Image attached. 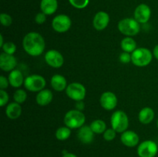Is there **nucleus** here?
Returning <instances> with one entry per match:
<instances>
[{"mask_svg":"<svg viewBox=\"0 0 158 157\" xmlns=\"http://www.w3.org/2000/svg\"><path fill=\"white\" fill-rule=\"evenodd\" d=\"M0 21H1V24L3 26H11L12 23V18L11 17V15H9V14L6 13H2L0 15Z\"/></svg>","mask_w":158,"mask_h":157,"instance_id":"c756f323","label":"nucleus"},{"mask_svg":"<svg viewBox=\"0 0 158 157\" xmlns=\"http://www.w3.org/2000/svg\"><path fill=\"white\" fill-rule=\"evenodd\" d=\"M158 152V144L152 140H145L139 145L137 154L140 157H154Z\"/></svg>","mask_w":158,"mask_h":157,"instance_id":"6e6552de","label":"nucleus"},{"mask_svg":"<svg viewBox=\"0 0 158 157\" xmlns=\"http://www.w3.org/2000/svg\"><path fill=\"white\" fill-rule=\"evenodd\" d=\"M157 128H158V119H157Z\"/></svg>","mask_w":158,"mask_h":157,"instance_id":"58836bf2","label":"nucleus"},{"mask_svg":"<svg viewBox=\"0 0 158 157\" xmlns=\"http://www.w3.org/2000/svg\"><path fill=\"white\" fill-rule=\"evenodd\" d=\"M71 135V129H69L67 126H62L57 129L56 131V137L58 140L60 141H64L67 139Z\"/></svg>","mask_w":158,"mask_h":157,"instance_id":"393cba45","label":"nucleus"},{"mask_svg":"<svg viewBox=\"0 0 158 157\" xmlns=\"http://www.w3.org/2000/svg\"><path fill=\"white\" fill-rule=\"evenodd\" d=\"M154 111L151 107H144L140 111L138 114V119L142 124H150L154 120Z\"/></svg>","mask_w":158,"mask_h":157,"instance_id":"4be33fe9","label":"nucleus"},{"mask_svg":"<svg viewBox=\"0 0 158 157\" xmlns=\"http://www.w3.org/2000/svg\"><path fill=\"white\" fill-rule=\"evenodd\" d=\"M153 52L146 48H137L131 53V62L138 67H144L151 62Z\"/></svg>","mask_w":158,"mask_h":157,"instance_id":"7ed1b4c3","label":"nucleus"},{"mask_svg":"<svg viewBox=\"0 0 158 157\" xmlns=\"http://www.w3.org/2000/svg\"><path fill=\"white\" fill-rule=\"evenodd\" d=\"M153 55H154L156 59L158 60V45H157L153 49Z\"/></svg>","mask_w":158,"mask_h":157,"instance_id":"c9c22d12","label":"nucleus"},{"mask_svg":"<svg viewBox=\"0 0 158 157\" xmlns=\"http://www.w3.org/2000/svg\"><path fill=\"white\" fill-rule=\"evenodd\" d=\"M111 126L117 132L123 133L129 126V118L123 111L117 110L112 114L110 118Z\"/></svg>","mask_w":158,"mask_h":157,"instance_id":"39448f33","label":"nucleus"},{"mask_svg":"<svg viewBox=\"0 0 158 157\" xmlns=\"http://www.w3.org/2000/svg\"><path fill=\"white\" fill-rule=\"evenodd\" d=\"M23 85L27 90L32 92H39L44 89L46 85V81L42 75L34 74L26 77Z\"/></svg>","mask_w":158,"mask_h":157,"instance_id":"423d86ee","label":"nucleus"},{"mask_svg":"<svg viewBox=\"0 0 158 157\" xmlns=\"http://www.w3.org/2000/svg\"><path fill=\"white\" fill-rule=\"evenodd\" d=\"M45 40L40 33L30 32L23 39V47L25 52L31 56H39L45 49Z\"/></svg>","mask_w":158,"mask_h":157,"instance_id":"f257e3e1","label":"nucleus"},{"mask_svg":"<svg viewBox=\"0 0 158 157\" xmlns=\"http://www.w3.org/2000/svg\"><path fill=\"white\" fill-rule=\"evenodd\" d=\"M4 40H3V36L2 35H0V46L2 47V46L4 45Z\"/></svg>","mask_w":158,"mask_h":157,"instance_id":"4c0bfd02","label":"nucleus"},{"mask_svg":"<svg viewBox=\"0 0 158 157\" xmlns=\"http://www.w3.org/2000/svg\"><path fill=\"white\" fill-rule=\"evenodd\" d=\"M17 66V59L13 55L2 52L0 55V69L5 72L14 70Z\"/></svg>","mask_w":158,"mask_h":157,"instance_id":"ddd939ff","label":"nucleus"},{"mask_svg":"<svg viewBox=\"0 0 158 157\" xmlns=\"http://www.w3.org/2000/svg\"><path fill=\"white\" fill-rule=\"evenodd\" d=\"M67 96L74 101H81L86 97V89L83 84L80 83H72L66 89Z\"/></svg>","mask_w":158,"mask_h":157,"instance_id":"0eeeda50","label":"nucleus"},{"mask_svg":"<svg viewBox=\"0 0 158 157\" xmlns=\"http://www.w3.org/2000/svg\"><path fill=\"white\" fill-rule=\"evenodd\" d=\"M116 135H117V132L114 130L113 128L110 129H106V131L103 133V139H104L106 141H112L114 139L116 138Z\"/></svg>","mask_w":158,"mask_h":157,"instance_id":"c85d7f7f","label":"nucleus"},{"mask_svg":"<svg viewBox=\"0 0 158 157\" xmlns=\"http://www.w3.org/2000/svg\"><path fill=\"white\" fill-rule=\"evenodd\" d=\"M58 8L57 0H41L40 9L42 12L47 15H52L55 13Z\"/></svg>","mask_w":158,"mask_h":157,"instance_id":"aec40b11","label":"nucleus"},{"mask_svg":"<svg viewBox=\"0 0 158 157\" xmlns=\"http://www.w3.org/2000/svg\"><path fill=\"white\" fill-rule=\"evenodd\" d=\"M53 94L49 89H43L37 93L35 101L38 105L41 106H46L52 102Z\"/></svg>","mask_w":158,"mask_h":157,"instance_id":"6ab92c4d","label":"nucleus"},{"mask_svg":"<svg viewBox=\"0 0 158 157\" xmlns=\"http://www.w3.org/2000/svg\"><path fill=\"white\" fill-rule=\"evenodd\" d=\"M120 47L123 49V52L132 53L134 51H135L137 48V42L132 37L127 36L123 38L120 42Z\"/></svg>","mask_w":158,"mask_h":157,"instance_id":"5701e85b","label":"nucleus"},{"mask_svg":"<svg viewBox=\"0 0 158 157\" xmlns=\"http://www.w3.org/2000/svg\"><path fill=\"white\" fill-rule=\"evenodd\" d=\"M45 61L51 67L59 69L63 66L64 63V58L59 51L51 49L45 54Z\"/></svg>","mask_w":158,"mask_h":157,"instance_id":"9d476101","label":"nucleus"},{"mask_svg":"<svg viewBox=\"0 0 158 157\" xmlns=\"http://www.w3.org/2000/svg\"><path fill=\"white\" fill-rule=\"evenodd\" d=\"M13 99L14 100H15V103L22 104V103H24L26 100V99H27V93H26V91L23 90V89H17V90L14 92Z\"/></svg>","mask_w":158,"mask_h":157,"instance_id":"a878e982","label":"nucleus"},{"mask_svg":"<svg viewBox=\"0 0 158 157\" xmlns=\"http://www.w3.org/2000/svg\"><path fill=\"white\" fill-rule=\"evenodd\" d=\"M46 15L43 12H39L35 16V22L39 25H42L46 22Z\"/></svg>","mask_w":158,"mask_h":157,"instance_id":"473e14b6","label":"nucleus"},{"mask_svg":"<svg viewBox=\"0 0 158 157\" xmlns=\"http://www.w3.org/2000/svg\"><path fill=\"white\" fill-rule=\"evenodd\" d=\"M3 52L10 55H13L16 51V46L12 42H6L2 47Z\"/></svg>","mask_w":158,"mask_h":157,"instance_id":"bb28decb","label":"nucleus"},{"mask_svg":"<svg viewBox=\"0 0 158 157\" xmlns=\"http://www.w3.org/2000/svg\"><path fill=\"white\" fill-rule=\"evenodd\" d=\"M86 116L83 112L77 109L68 111L64 116V123L69 129H80L84 125Z\"/></svg>","mask_w":158,"mask_h":157,"instance_id":"f03ea898","label":"nucleus"},{"mask_svg":"<svg viewBox=\"0 0 158 157\" xmlns=\"http://www.w3.org/2000/svg\"><path fill=\"white\" fill-rule=\"evenodd\" d=\"M50 83L52 89L57 92H62L63 90H66L68 86L66 78L60 74H56V75H52V77L51 78Z\"/></svg>","mask_w":158,"mask_h":157,"instance_id":"a211bd4d","label":"nucleus"},{"mask_svg":"<svg viewBox=\"0 0 158 157\" xmlns=\"http://www.w3.org/2000/svg\"><path fill=\"white\" fill-rule=\"evenodd\" d=\"M8 79H9V85L14 88H19L23 86L25 81L23 73L19 69H14V70L11 71L9 72Z\"/></svg>","mask_w":158,"mask_h":157,"instance_id":"f3484780","label":"nucleus"},{"mask_svg":"<svg viewBox=\"0 0 158 157\" xmlns=\"http://www.w3.org/2000/svg\"><path fill=\"white\" fill-rule=\"evenodd\" d=\"M6 114L8 118H9L10 119H18L22 114V107L19 103L13 102V103L8 104L6 106Z\"/></svg>","mask_w":158,"mask_h":157,"instance_id":"412c9836","label":"nucleus"},{"mask_svg":"<svg viewBox=\"0 0 158 157\" xmlns=\"http://www.w3.org/2000/svg\"><path fill=\"white\" fill-rule=\"evenodd\" d=\"M63 157H77L75 154L73 153H71V152H67V153L64 154L63 155Z\"/></svg>","mask_w":158,"mask_h":157,"instance_id":"e433bc0d","label":"nucleus"},{"mask_svg":"<svg viewBox=\"0 0 158 157\" xmlns=\"http://www.w3.org/2000/svg\"><path fill=\"white\" fill-rule=\"evenodd\" d=\"M134 18L140 24H144L149 21L151 15V8L146 4H140L134 11Z\"/></svg>","mask_w":158,"mask_h":157,"instance_id":"f8f14e48","label":"nucleus"},{"mask_svg":"<svg viewBox=\"0 0 158 157\" xmlns=\"http://www.w3.org/2000/svg\"><path fill=\"white\" fill-rule=\"evenodd\" d=\"M9 94L5 91L4 89H1L0 90V106L3 107V106H6V104L9 102Z\"/></svg>","mask_w":158,"mask_h":157,"instance_id":"7c9ffc66","label":"nucleus"},{"mask_svg":"<svg viewBox=\"0 0 158 157\" xmlns=\"http://www.w3.org/2000/svg\"><path fill=\"white\" fill-rule=\"evenodd\" d=\"M69 3L76 9H84L88 6L89 0H69Z\"/></svg>","mask_w":158,"mask_h":157,"instance_id":"cd10ccee","label":"nucleus"},{"mask_svg":"<svg viewBox=\"0 0 158 157\" xmlns=\"http://www.w3.org/2000/svg\"><path fill=\"white\" fill-rule=\"evenodd\" d=\"M110 22V15L108 13L100 11L98 12L94 16L93 20V25L95 29L97 31H103L107 27Z\"/></svg>","mask_w":158,"mask_h":157,"instance_id":"4468645a","label":"nucleus"},{"mask_svg":"<svg viewBox=\"0 0 158 157\" xmlns=\"http://www.w3.org/2000/svg\"><path fill=\"white\" fill-rule=\"evenodd\" d=\"M120 140L124 146L127 147H134L138 144L140 139L135 132L131 130H126L121 134Z\"/></svg>","mask_w":158,"mask_h":157,"instance_id":"2eb2a0df","label":"nucleus"},{"mask_svg":"<svg viewBox=\"0 0 158 157\" xmlns=\"http://www.w3.org/2000/svg\"><path fill=\"white\" fill-rule=\"evenodd\" d=\"M119 59L120 62L123 64H127L130 62H131V54H130L129 52H123L119 56Z\"/></svg>","mask_w":158,"mask_h":157,"instance_id":"2f4dec72","label":"nucleus"},{"mask_svg":"<svg viewBox=\"0 0 158 157\" xmlns=\"http://www.w3.org/2000/svg\"><path fill=\"white\" fill-rule=\"evenodd\" d=\"M117 27L122 34L130 37L137 35L140 31V23L134 18H125L120 20Z\"/></svg>","mask_w":158,"mask_h":157,"instance_id":"20e7f679","label":"nucleus"},{"mask_svg":"<svg viewBox=\"0 0 158 157\" xmlns=\"http://www.w3.org/2000/svg\"><path fill=\"white\" fill-rule=\"evenodd\" d=\"M72 21L68 15L61 14L58 15L52 19V27L56 32L63 33L70 29Z\"/></svg>","mask_w":158,"mask_h":157,"instance_id":"1a4fd4ad","label":"nucleus"},{"mask_svg":"<svg viewBox=\"0 0 158 157\" xmlns=\"http://www.w3.org/2000/svg\"><path fill=\"white\" fill-rule=\"evenodd\" d=\"M76 109L79 111H83V109H85V103H83V100L81 101H77V103H76Z\"/></svg>","mask_w":158,"mask_h":157,"instance_id":"f704fd0d","label":"nucleus"},{"mask_svg":"<svg viewBox=\"0 0 158 157\" xmlns=\"http://www.w3.org/2000/svg\"><path fill=\"white\" fill-rule=\"evenodd\" d=\"M9 85V79H8L6 77H5L4 75H1V76H0V89H4L5 90L6 89H7Z\"/></svg>","mask_w":158,"mask_h":157,"instance_id":"72a5a7b5","label":"nucleus"},{"mask_svg":"<svg viewBox=\"0 0 158 157\" xmlns=\"http://www.w3.org/2000/svg\"><path fill=\"white\" fill-rule=\"evenodd\" d=\"M77 137L83 144H89L94 141V132L89 126H83L79 129Z\"/></svg>","mask_w":158,"mask_h":157,"instance_id":"dca6fc26","label":"nucleus"},{"mask_svg":"<svg viewBox=\"0 0 158 157\" xmlns=\"http://www.w3.org/2000/svg\"><path fill=\"white\" fill-rule=\"evenodd\" d=\"M100 103L102 108L107 111H110L117 107L118 99L114 92L108 91L102 94L100 98Z\"/></svg>","mask_w":158,"mask_h":157,"instance_id":"9b49d317","label":"nucleus"},{"mask_svg":"<svg viewBox=\"0 0 158 157\" xmlns=\"http://www.w3.org/2000/svg\"><path fill=\"white\" fill-rule=\"evenodd\" d=\"M91 129L96 134H103L106 129V125L102 119L94 120L89 125Z\"/></svg>","mask_w":158,"mask_h":157,"instance_id":"b1692460","label":"nucleus"}]
</instances>
